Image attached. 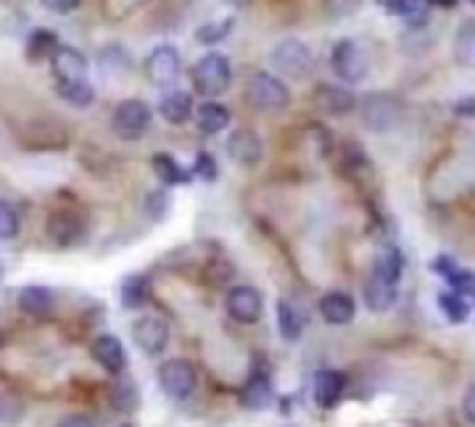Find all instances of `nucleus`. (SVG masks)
<instances>
[{
	"mask_svg": "<svg viewBox=\"0 0 475 427\" xmlns=\"http://www.w3.org/2000/svg\"><path fill=\"white\" fill-rule=\"evenodd\" d=\"M159 386L173 400H186L197 386V372L186 359H170L159 367Z\"/></svg>",
	"mask_w": 475,
	"mask_h": 427,
	"instance_id": "nucleus-7",
	"label": "nucleus"
},
{
	"mask_svg": "<svg viewBox=\"0 0 475 427\" xmlns=\"http://www.w3.org/2000/svg\"><path fill=\"white\" fill-rule=\"evenodd\" d=\"M151 167H153V172L159 175V181L164 186H184V183H189V172L173 156L159 153V156L151 159Z\"/></svg>",
	"mask_w": 475,
	"mask_h": 427,
	"instance_id": "nucleus-29",
	"label": "nucleus"
},
{
	"mask_svg": "<svg viewBox=\"0 0 475 427\" xmlns=\"http://www.w3.org/2000/svg\"><path fill=\"white\" fill-rule=\"evenodd\" d=\"M192 87L203 98H217L231 87V61L223 53L200 56L192 67Z\"/></svg>",
	"mask_w": 475,
	"mask_h": 427,
	"instance_id": "nucleus-2",
	"label": "nucleus"
},
{
	"mask_svg": "<svg viewBox=\"0 0 475 427\" xmlns=\"http://www.w3.org/2000/svg\"><path fill=\"white\" fill-rule=\"evenodd\" d=\"M470 4H475V0H470Z\"/></svg>",
	"mask_w": 475,
	"mask_h": 427,
	"instance_id": "nucleus-45",
	"label": "nucleus"
},
{
	"mask_svg": "<svg viewBox=\"0 0 475 427\" xmlns=\"http://www.w3.org/2000/svg\"><path fill=\"white\" fill-rule=\"evenodd\" d=\"M0 277H4V264H0Z\"/></svg>",
	"mask_w": 475,
	"mask_h": 427,
	"instance_id": "nucleus-43",
	"label": "nucleus"
},
{
	"mask_svg": "<svg viewBox=\"0 0 475 427\" xmlns=\"http://www.w3.org/2000/svg\"><path fill=\"white\" fill-rule=\"evenodd\" d=\"M111 405H114L120 413H131L133 408L140 405V391H137V383L128 380V378H120V380L111 386Z\"/></svg>",
	"mask_w": 475,
	"mask_h": 427,
	"instance_id": "nucleus-31",
	"label": "nucleus"
},
{
	"mask_svg": "<svg viewBox=\"0 0 475 427\" xmlns=\"http://www.w3.org/2000/svg\"><path fill=\"white\" fill-rule=\"evenodd\" d=\"M153 122V111L145 100L140 98H128L122 100L114 114H111V130L122 139V141H137L148 133Z\"/></svg>",
	"mask_w": 475,
	"mask_h": 427,
	"instance_id": "nucleus-5",
	"label": "nucleus"
},
{
	"mask_svg": "<svg viewBox=\"0 0 475 427\" xmlns=\"http://www.w3.org/2000/svg\"><path fill=\"white\" fill-rule=\"evenodd\" d=\"M345 391V378L336 370H322L314 380V400L320 408H333L339 400H343Z\"/></svg>",
	"mask_w": 475,
	"mask_h": 427,
	"instance_id": "nucleus-18",
	"label": "nucleus"
},
{
	"mask_svg": "<svg viewBox=\"0 0 475 427\" xmlns=\"http://www.w3.org/2000/svg\"><path fill=\"white\" fill-rule=\"evenodd\" d=\"M231 31H234V17L212 20V23L200 26V28L195 31V39H197L200 45H217V42H223Z\"/></svg>",
	"mask_w": 475,
	"mask_h": 427,
	"instance_id": "nucleus-33",
	"label": "nucleus"
},
{
	"mask_svg": "<svg viewBox=\"0 0 475 427\" xmlns=\"http://www.w3.org/2000/svg\"><path fill=\"white\" fill-rule=\"evenodd\" d=\"M439 308H442L445 319L453 322V325H461V322L470 317V303H467V297L459 295V292H453V289L439 295Z\"/></svg>",
	"mask_w": 475,
	"mask_h": 427,
	"instance_id": "nucleus-32",
	"label": "nucleus"
},
{
	"mask_svg": "<svg viewBox=\"0 0 475 427\" xmlns=\"http://www.w3.org/2000/svg\"><path fill=\"white\" fill-rule=\"evenodd\" d=\"M362 120L373 133H386L395 130L403 120V106L392 95L375 92L362 100Z\"/></svg>",
	"mask_w": 475,
	"mask_h": 427,
	"instance_id": "nucleus-6",
	"label": "nucleus"
},
{
	"mask_svg": "<svg viewBox=\"0 0 475 427\" xmlns=\"http://www.w3.org/2000/svg\"><path fill=\"white\" fill-rule=\"evenodd\" d=\"M373 275L386 280V283H395L397 286V280L403 275V255L397 247H386L375 255V264H373Z\"/></svg>",
	"mask_w": 475,
	"mask_h": 427,
	"instance_id": "nucleus-27",
	"label": "nucleus"
},
{
	"mask_svg": "<svg viewBox=\"0 0 475 427\" xmlns=\"http://www.w3.org/2000/svg\"><path fill=\"white\" fill-rule=\"evenodd\" d=\"M56 427H95V422L87 419V416H67V419H61Z\"/></svg>",
	"mask_w": 475,
	"mask_h": 427,
	"instance_id": "nucleus-40",
	"label": "nucleus"
},
{
	"mask_svg": "<svg viewBox=\"0 0 475 427\" xmlns=\"http://www.w3.org/2000/svg\"><path fill=\"white\" fill-rule=\"evenodd\" d=\"M378 6L386 9V15L403 17L409 23H426L431 12V0H378Z\"/></svg>",
	"mask_w": 475,
	"mask_h": 427,
	"instance_id": "nucleus-23",
	"label": "nucleus"
},
{
	"mask_svg": "<svg viewBox=\"0 0 475 427\" xmlns=\"http://www.w3.org/2000/svg\"><path fill=\"white\" fill-rule=\"evenodd\" d=\"M453 53H456V61H459L461 67L475 69V20H464V23L456 28Z\"/></svg>",
	"mask_w": 475,
	"mask_h": 427,
	"instance_id": "nucleus-26",
	"label": "nucleus"
},
{
	"mask_svg": "<svg viewBox=\"0 0 475 427\" xmlns=\"http://www.w3.org/2000/svg\"><path fill=\"white\" fill-rule=\"evenodd\" d=\"M122 427H133V424H122Z\"/></svg>",
	"mask_w": 475,
	"mask_h": 427,
	"instance_id": "nucleus-44",
	"label": "nucleus"
},
{
	"mask_svg": "<svg viewBox=\"0 0 475 427\" xmlns=\"http://www.w3.org/2000/svg\"><path fill=\"white\" fill-rule=\"evenodd\" d=\"M226 148H228L231 161L239 164V167H256V164L261 161V156H264L261 139H259V133L250 130V128L234 130V133L228 136V145H226Z\"/></svg>",
	"mask_w": 475,
	"mask_h": 427,
	"instance_id": "nucleus-11",
	"label": "nucleus"
},
{
	"mask_svg": "<svg viewBox=\"0 0 475 427\" xmlns=\"http://www.w3.org/2000/svg\"><path fill=\"white\" fill-rule=\"evenodd\" d=\"M131 336H133V341H137V347L145 355H159V352H164V347L170 341V325L162 317L148 314V317L133 322Z\"/></svg>",
	"mask_w": 475,
	"mask_h": 427,
	"instance_id": "nucleus-9",
	"label": "nucleus"
},
{
	"mask_svg": "<svg viewBox=\"0 0 475 427\" xmlns=\"http://www.w3.org/2000/svg\"><path fill=\"white\" fill-rule=\"evenodd\" d=\"M314 103L325 111V114H333V117H339V114H351L354 109H356V95L351 92V89H343V84H322V87H317V92H314Z\"/></svg>",
	"mask_w": 475,
	"mask_h": 427,
	"instance_id": "nucleus-16",
	"label": "nucleus"
},
{
	"mask_svg": "<svg viewBox=\"0 0 475 427\" xmlns=\"http://www.w3.org/2000/svg\"><path fill=\"white\" fill-rule=\"evenodd\" d=\"M58 47H61V42H58L56 31L37 28V31H31V36L26 42V56L31 64H39V61H50Z\"/></svg>",
	"mask_w": 475,
	"mask_h": 427,
	"instance_id": "nucleus-21",
	"label": "nucleus"
},
{
	"mask_svg": "<svg viewBox=\"0 0 475 427\" xmlns=\"http://www.w3.org/2000/svg\"><path fill=\"white\" fill-rule=\"evenodd\" d=\"M395 300H397V286H395V283H386V280H381V277H375V275L367 280V286H364V303H367L370 311L384 314V311H389V308L395 306Z\"/></svg>",
	"mask_w": 475,
	"mask_h": 427,
	"instance_id": "nucleus-20",
	"label": "nucleus"
},
{
	"mask_svg": "<svg viewBox=\"0 0 475 427\" xmlns=\"http://www.w3.org/2000/svg\"><path fill=\"white\" fill-rule=\"evenodd\" d=\"M242 402L248 408H267L273 402V383L267 375H253L242 389Z\"/></svg>",
	"mask_w": 475,
	"mask_h": 427,
	"instance_id": "nucleus-28",
	"label": "nucleus"
},
{
	"mask_svg": "<svg viewBox=\"0 0 475 427\" xmlns=\"http://www.w3.org/2000/svg\"><path fill=\"white\" fill-rule=\"evenodd\" d=\"M90 352H92V359H95L109 375H122L125 367H128L125 347H122V341H120L117 336H111V333L98 336V338L92 341Z\"/></svg>",
	"mask_w": 475,
	"mask_h": 427,
	"instance_id": "nucleus-14",
	"label": "nucleus"
},
{
	"mask_svg": "<svg viewBox=\"0 0 475 427\" xmlns=\"http://www.w3.org/2000/svg\"><path fill=\"white\" fill-rule=\"evenodd\" d=\"M320 317L328 325H348L356 317V300L348 292H328L320 297Z\"/></svg>",
	"mask_w": 475,
	"mask_h": 427,
	"instance_id": "nucleus-15",
	"label": "nucleus"
},
{
	"mask_svg": "<svg viewBox=\"0 0 475 427\" xmlns=\"http://www.w3.org/2000/svg\"><path fill=\"white\" fill-rule=\"evenodd\" d=\"M56 95L64 100V103H70L73 109H90L95 103V87L87 81V78H79V81H61L56 84Z\"/></svg>",
	"mask_w": 475,
	"mask_h": 427,
	"instance_id": "nucleus-24",
	"label": "nucleus"
},
{
	"mask_svg": "<svg viewBox=\"0 0 475 427\" xmlns=\"http://www.w3.org/2000/svg\"><path fill=\"white\" fill-rule=\"evenodd\" d=\"M17 303H20V308H23L28 317H34V319H42V317H48V314L53 311V295H50V289H45V286H26V289L20 292Z\"/></svg>",
	"mask_w": 475,
	"mask_h": 427,
	"instance_id": "nucleus-25",
	"label": "nucleus"
},
{
	"mask_svg": "<svg viewBox=\"0 0 475 427\" xmlns=\"http://www.w3.org/2000/svg\"><path fill=\"white\" fill-rule=\"evenodd\" d=\"M461 408H464V416H467V422H470V424H475V383H472V386L467 389Z\"/></svg>",
	"mask_w": 475,
	"mask_h": 427,
	"instance_id": "nucleus-38",
	"label": "nucleus"
},
{
	"mask_svg": "<svg viewBox=\"0 0 475 427\" xmlns=\"http://www.w3.org/2000/svg\"><path fill=\"white\" fill-rule=\"evenodd\" d=\"M145 69H148L151 84H156V87H173L175 78H178V73H181V53H178V47H173V45L153 47L151 56H148Z\"/></svg>",
	"mask_w": 475,
	"mask_h": 427,
	"instance_id": "nucleus-8",
	"label": "nucleus"
},
{
	"mask_svg": "<svg viewBox=\"0 0 475 427\" xmlns=\"http://www.w3.org/2000/svg\"><path fill=\"white\" fill-rule=\"evenodd\" d=\"M192 172H195L197 178H203V181H217V175H220L217 161H215V156H212V153H200V156L195 159Z\"/></svg>",
	"mask_w": 475,
	"mask_h": 427,
	"instance_id": "nucleus-35",
	"label": "nucleus"
},
{
	"mask_svg": "<svg viewBox=\"0 0 475 427\" xmlns=\"http://www.w3.org/2000/svg\"><path fill=\"white\" fill-rule=\"evenodd\" d=\"M226 4H231V6H237V9H245L250 0H226Z\"/></svg>",
	"mask_w": 475,
	"mask_h": 427,
	"instance_id": "nucleus-42",
	"label": "nucleus"
},
{
	"mask_svg": "<svg viewBox=\"0 0 475 427\" xmlns=\"http://www.w3.org/2000/svg\"><path fill=\"white\" fill-rule=\"evenodd\" d=\"M322 6L333 15V17H348L359 9V0H322Z\"/></svg>",
	"mask_w": 475,
	"mask_h": 427,
	"instance_id": "nucleus-36",
	"label": "nucleus"
},
{
	"mask_svg": "<svg viewBox=\"0 0 475 427\" xmlns=\"http://www.w3.org/2000/svg\"><path fill=\"white\" fill-rule=\"evenodd\" d=\"M431 4L439 6V9H453V6L459 4V0H431Z\"/></svg>",
	"mask_w": 475,
	"mask_h": 427,
	"instance_id": "nucleus-41",
	"label": "nucleus"
},
{
	"mask_svg": "<svg viewBox=\"0 0 475 427\" xmlns=\"http://www.w3.org/2000/svg\"><path fill=\"white\" fill-rule=\"evenodd\" d=\"M122 306L125 308H140L148 303V280L142 275H128L122 280V289H120Z\"/></svg>",
	"mask_w": 475,
	"mask_h": 427,
	"instance_id": "nucleus-30",
	"label": "nucleus"
},
{
	"mask_svg": "<svg viewBox=\"0 0 475 427\" xmlns=\"http://www.w3.org/2000/svg\"><path fill=\"white\" fill-rule=\"evenodd\" d=\"M195 120H197L200 133H206V136H217V133H223V130L231 125V111H228L223 103L209 100V103H203V106L197 109Z\"/></svg>",
	"mask_w": 475,
	"mask_h": 427,
	"instance_id": "nucleus-19",
	"label": "nucleus"
},
{
	"mask_svg": "<svg viewBox=\"0 0 475 427\" xmlns=\"http://www.w3.org/2000/svg\"><path fill=\"white\" fill-rule=\"evenodd\" d=\"M248 100L253 109H259L264 114H276L292 103V95H290V87L276 73H264V69H259V73H253L248 81Z\"/></svg>",
	"mask_w": 475,
	"mask_h": 427,
	"instance_id": "nucleus-3",
	"label": "nucleus"
},
{
	"mask_svg": "<svg viewBox=\"0 0 475 427\" xmlns=\"http://www.w3.org/2000/svg\"><path fill=\"white\" fill-rule=\"evenodd\" d=\"M331 69L343 84H362L370 73V56L356 39H343L331 50Z\"/></svg>",
	"mask_w": 475,
	"mask_h": 427,
	"instance_id": "nucleus-4",
	"label": "nucleus"
},
{
	"mask_svg": "<svg viewBox=\"0 0 475 427\" xmlns=\"http://www.w3.org/2000/svg\"><path fill=\"white\" fill-rule=\"evenodd\" d=\"M276 317H279V330L287 341H298L303 336L306 328V317L303 311L292 303V300H279L276 306Z\"/></svg>",
	"mask_w": 475,
	"mask_h": 427,
	"instance_id": "nucleus-22",
	"label": "nucleus"
},
{
	"mask_svg": "<svg viewBox=\"0 0 475 427\" xmlns=\"http://www.w3.org/2000/svg\"><path fill=\"white\" fill-rule=\"evenodd\" d=\"M84 220L76 211H53L48 217V236L58 245V247H73L81 242L84 236Z\"/></svg>",
	"mask_w": 475,
	"mask_h": 427,
	"instance_id": "nucleus-12",
	"label": "nucleus"
},
{
	"mask_svg": "<svg viewBox=\"0 0 475 427\" xmlns=\"http://www.w3.org/2000/svg\"><path fill=\"white\" fill-rule=\"evenodd\" d=\"M159 114L170 122V125H184L192 114H195V100L189 92L181 89H170L162 95L159 100Z\"/></svg>",
	"mask_w": 475,
	"mask_h": 427,
	"instance_id": "nucleus-17",
	"label": "nucleus"
},
{
	"mask_svg": "<svg viewBox=\"0 0 475 427\" xmlns=\"http://www.w3.org/2000/svg\"><path fill=\"white\" fill-rule=\"evenodd\" d=\"M226 308L231 314V319L242 322V325H250L261 317L264 311V297L259 289L253 286H234L226 297Z\"/></svg>",
	"mask_w": 475,
	"mask_h": 427,
	"instance_id": "nucleus-10",
	"label": "nucleus"
},
{
	"mask_svg": "<svg viewBox=\"0 0 475 427\" xmlns=\"http://www.w3.org/2000/svg\"><path fill=\"white\" fill-rule=\"evenodd\" d=\"M453 111L461 117H475V98H461L459 103H453Z\"/></svg>",
	"mask_w": 475,
	"mask_h": 427,
	"instance_id": "nucleus-39",
	"label": "nucleus"
},
{
	"mask_svg": "<svg viewBox=\"0 0 475 427\" xmlns=\"http://www.w3.org/2000/svg\"><path fill=\"white\" fill-rule=\"evenodd\" d=\"M39 4L53 15H70L81 6V0H39Z\"/></svg>",
	"mask_w": 475,
	"mask_h": 427,
	"instance_id": "nucleus-37",
	"label": "nucleus"
},
{
	"mask_svg": "<svg viewBox=\"0 0 475 427\" xmlns=\"http://www.w3.org/2000/svg\"><path fill=\"white\" fill-rule=\"evenodd\" d=\"M269 64H273V69L284 78L306 81L314 73V53L301 39H284L269 53Z\"/></svg>",
	"mask_w": 475,
	"mask_h": 427,
	"instance_id": "nucleus-1",
	"label": "nucleus"
},
{
	"mask_svg": "<svg viewBox=\"0 0 475 427\" xmlns=\"http://www.w3.org/2000/svg\"><path fill=\"white\" fill-rule=\"evenodd\" d=\"M50 73H53L56 84L87 78V56L70 45H61L50 58Z\"/></svg>",
	"mask_w": 475,
	"mask_h": 427,
	"instance_id": "nucleus-13",
	"label": "nucleus"
},
{
	"mask_svg": "<svg viewBox=\"0 0 475 427\" xmlns=\"http://www.w3.org/2000/svg\"><path fill=\"white\" fill-rule=\"evenodd\" d=\"M20 234V214L12 203L0 200V242H12Z\"/></svg>",
	"mask_w": 475,
	"mask_h": 427,
	"instance_id": "nucleus-34",
	"label": "nucleus"
}]
</instances>
